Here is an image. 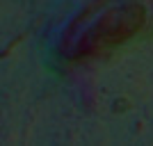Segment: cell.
Segmentation results:
<instances>
[{
	"label": "cell",
	"mask_w": 153,
	"mask_h": 146,
	"mask_svg": "<svg viewBox=\"0 0 153 146\" xmlns=\"http://www.w3.org/2000/svg\"><path fill=\"white\" fill-rule=\"evenodd\" d=\"M146 27H149V12L140 2H130L121 9L108 12L96 23L94 30L87 32V37H82V41L78 44L71 59L87 62L94 57H103V55L117 50L119 46L128 44L130 39H135Z\"/></svg>",
	"instance_id": "obj_1"
},
{
	"label": "cell",
	"mask_w": 153,
	"mask_h": 146,
	"mask_svg": "<svg viewBox=\"0 0 153 146\" xmlns=\"http://www.w3.org/2000/svg\"><path fill=\"white\" fill-rule=\"evenodd\" d=\"M21 41H23V34H21V37L16 39V41H12V44L7 46V48H5V53H2V57H7V55H9V53H12V50H16V46H19Z\"/></svg>",
	"instance_id": "obj_2"
}]
</instances>
